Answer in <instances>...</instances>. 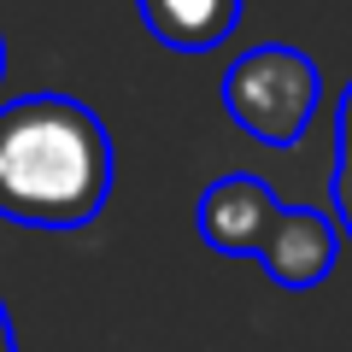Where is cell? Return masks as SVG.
I'll return each mask as SVG.
<instances>
[{
  "label": "cell",
  "instance_id": "ba28073f",
  "mask_svg": "<svg viewBox=\"0 0 352 352\" xmlns=\"http://www.w3.org/2000/svg\"><path fill=\"white\" fill-rule=\"evenodd\" d=\"M0 352H18V340H12V317H6V305H0Z\"/></svg>",
  "mask_w": 352,
  "mask_h": 352
},
{
  "label": "cell",
  "instance_id": "277c9868",
  "mask_svg": "<svg viewBox=\"0 0 352 352\" xmlns=\"http://www.w3.org/2000/svg\"><path fill=\"white\" fill-rule=\"evenodd\" d=\"M335 247H340L335 223L323 212H311V206H282L270 235H264V247H258V264H264V276L276 282V288L300 294V288H317L335 270Z\"/></svg>",
  "mask_w": 352,
  "mask_h": 352
},
{
  "label": "cell",
  "instance_id": "7a4b0ae2",
  "mask_svg": "<svg viewBox=\"0 0 352 352\" xmlns=\"http://www.w3.org/2000/svg\"><path fill=\"white\" fill-rule=\"evenodd\" d=\"M317 65L305 59L288 41H264V47H247L235 65L223 71V112L247 129L264 147H294V141L311 129L317 112Z\"/></svg>",
  "mask_w": 352,
  "mask_h": 352
},
{
  "label": "cell",
  "instance_id": "3957f363",
  "mask_svg": "<svg viewBox=\"0 0 352 352\" xmlns=\"http://www.w3.org/2000/svg\"><path fill=\"white\" fill-rule=\"evenodd\" d=\"M276 212H282V200L270 194V182H258L247 170L217 176L200 194V241L212 252H229V258H258Z\"/></svg>",
  "mask_w": 352,
  "mask_h": 352
},
{
  "label": "cell",
  "instance_id": "6da1fadb",
  "mask_svg": "<svg viewBox=\"0 0 352 352\" xmlns=\"http://www.w3.org/2000/svg\"><path fill=\"white\" fill-rule=\"evenodd\" d=\"M112 200V135L71 94L0 106V217L24 229H82Z\"/></svg>",
  "mask_w": 352,
  "mask_h": 352
},
{
  "label": "cell",
  "instance_id": "8992f818",
  "mask_svg": "<svg viewBox=\"0 0 352 352\" xmlns=\"http://www.w3.org/2000/svg\"><path fill=\"white\" fill-rule=\"evenodd\" d=\"M329 194H335V217H340V229H346V241H352V159H335Z\"/></svg>",
  "mask_w": 352,
  "mask_h": 352
},
{
  "label": "cell",
  "instance_id": "52a82bcc",
  "mask_svg": "<svg viewBox=\"0 0 352 352\" xmlns=\"http://www.w3.org/2000/svg\"><path fill=\"white\" fill-rule=\"evenodd\" d=\"M340 159H352V82L340 94Z\"/></svg>",
  "mask_w": 352,
  "mask_h": 352
},
{
  "label": "cell",
  "instance_id": "5b68a950",
  "mask_svg": "<svg viewBox=\"0 0 352 352\" xmlns=\"http://www.w3.org/2000/svg\"><path fill=\"white\" fill-rule=\"evenodd\" d=\"M247 0H141V24L176 53H212L235 36Z\"/></svg>",
  "mask_w": 352,
  "mask_h": 352
},
{
  "label": "cell",
  "instance_id": "9c48e42d",
  "mask_svg": "<svg viewBox=\"0 0 352 352\" xmlns=\"http://www.w3.org/2000/svg\"><path fill=\"white\" fill-rule=\"evenodd\" d=\"M0 76H6V41H0Z\"/></svg>",
  "mask_w": 352,
  "mask_h": 352
}]
</instances>
